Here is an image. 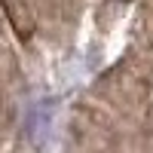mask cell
Returning a JSON list of instances; mask_svg holds the SVG:
<instances>
[{
	"label": "cell",
	"mask_w": 153,
	"mask_h": 153,
	"mask_svg": "<svg viewBox=\"0 0 153 153\" xmlns=\"http://www.w3.org/2000/svg\"><path fill=\"white\" fill-rule=\"evenodd\" d=\"M3 6H6V12H9L12 25H16V31H19L22 37H28V34H31V25H28V16H22V9L16 6V0H3Z\"/></svg>",
	"instance_id": "1"
}]
</instances>
